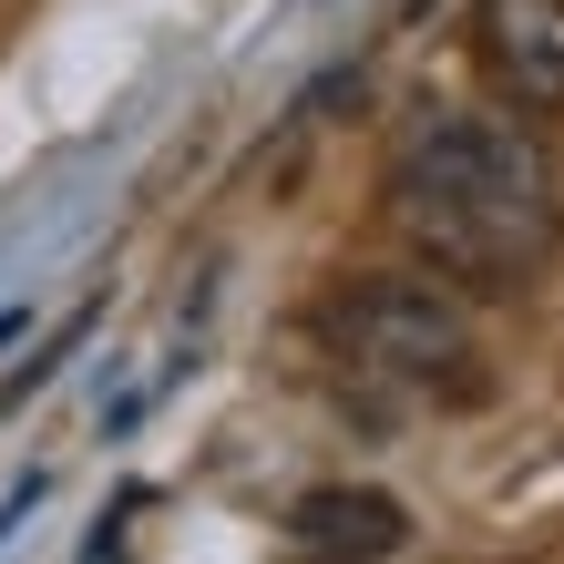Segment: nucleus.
<instances>
[{"label":"nucleus","instance_id":"obj_1","mask_svg":"<svg viewBox=\"0 0 564 564\" xmlns=\"http://www.w3.org/2000/svg\"><path fill=\"white\" fill-rule=\"evenodd\" d=\"M380 206L401 226V247L462 297H503L523 278H544V257L564 237L544 144L523 134V113H492V104H421L390 144Z\"/></svg>","mask_w":564,"mask_h":564},{"label":"nucleus","instance_id":"obj_2","mask_svg":"<svg viewBox=\"0 0 564 564\" xmlns=\"http://www.w3.org/2000/svg\"><path fill=\"white\" fill-rule=\"evenodd\" d=\"M318 339H328L339 370L401 390V401H482L492 390L473 308L431 268H359V278H339L318 297Z\"/></svg>","mask_w":564,"mask_h":564},{"label":"nucleus","instance_id":"obj_3","mask_svg":"<svg viewBox=\"0 0 564 564\" xmlns=\"http://www.w3.org/2000/svg\"><path fill=\"white\" fill-rule=\"evenodd\" d=\"M473 62L503 113H564V0H473Z\"/></svg>","mask_w":564,"mask_h":564},{"label":"nucleus","instance_id":"obj_4","mask_svg":"<svg viewBox=\"0 0 564 564\" xmlns=\"http://www.w3.org/2000/svg\"><path fill=\"white\" fill-rule=\"evenodd\" d=\"M288 534L318 564H380L390 544H411V513L390 503V492H370V482H318V492H297Z\"/></svg>","mask_w":564,"mask_h":564},{"label":"nucleus","instance_id":"obj_5","mask_svg":"<svg viewBox=\"0 0 564 564\" xmlns=\"http://www.w3.org/2000/svg\"><path fill=\"white\" fill-rule=\"evenodd\" d=\"M11 339H21V308H0V349H11Z\"/></svg>","mask_w":564,"mask_h":564}]
</instances>
